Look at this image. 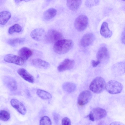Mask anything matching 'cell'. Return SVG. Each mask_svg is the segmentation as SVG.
Wrapping results in <instances>:
<instances>
[{
  "instance_id": "obj_1",
  "label": "cell",
  "mask_w": 125,
  "mask_h": 125,
  "mask_svg": "<svg viewBox=\"0 0 125 125\" xmlns=\"http://www.w3.org/2000/svg\"><path fill=\"white\" fill-rule=\"evenodd\" d=\"M73 45L71 40L62 39L54 44L53 49L54 52L59 54H63L68 52Z\"/></svg>"
},
{
  "instance_id": "obj_2",
  "label": "cell",
  "mask_w": 125,
  "mask_h": 125,
  "mask_svg": "<svg viewBox=\"0 0 125 125\" xmlns=\"http://www.w3.org/2000/svg\"><path fill=\"white\" fill-rule=\"evenodd\" d=\"M106 84L104 79L102 77H97L91 83L89 86L90 89L94 93L99 94L105 89Z\"/></svg>"
},
{
  "instance_id": "obj_3",
  "label": "cell",
  "mask_w": 125,
  "mask_h": 125,
  "mask_svg": "<svg viewBox=\"0 0 125 125\" xmlns=\"http://www.w3.org/2000/svg\"><path fill=\"white\" fill-rule=\"evenodd\" d=\"M123 88L122 84L119 82L114 80L109 81L106 84L105 89L109 93L112 94H119Z\"/></svg>"
},
{
  "instance_id": "obj_4",
  "label": "cell",
  "mask_w": 125,
  "mask_h": 125,
  "mask_svg": "<svg viewBox=\"0 0 125 125\" xmlns=\"http://www.w3.org/2000/svg\"><path fill=\"white\" fill-rule=\"evenodd\" d=\"M45 38L48 42L55 44L58 41L63 39V36L59 32L51 29L49 30L46 34Z\"/></svg>"
},
{
  "instance_id": "obj_5",
  "label": "cell",
  "mask_w": 125,
  "mask_h": 125,
  "mask_svg": "<svg viewBox=\"0 0 125 125\" xmlns=\"http://www.w3.org/2000/svg\"><path fill=\"white\" fill-rule=\"evenodd\" d=\"M88 21V18L86 16L80 15L75 19L74 23V26L78 31H83L86 28Z\"/></svg>"
},
{
  "instance_id": "obj_6",
  "label": "cell",
  "mask_w": 125,
  "mask_h": 125,
  "mask_svg": "<svg viewBox=\"0 0 125 125\" xmlns=\"http://www.w3.org/2000/svg\"><path fill=\"white\" fill-rule=\"evenodd\" d=\"M92 96V94L88 90L83 91L79 94L77 99L78 105L82 106L87 103L91 100Z\"/></svg>"
},
{
  "instance_id": "obj_7",
  "label": "cell",
  "mask_w": 125,
  "mask_h": 125,
  "mask_svg": "<svg viewBox=\"0 0 125 125\" xmlns=\"http://www.w3.org/2000/svg\"><path fill=\"white\" fill-rule=\"evenodd\" d=\"M4 60L6 62L20 66L23 65L25 62V61L19 56L12 54H8L6 55L4 58Z\"/></svg>"
},
{
  "instance_id": "obj_8",
  "label": "cell",
  "mask_w": 125,
  "mask_h": 125,
  "mask_svg": "<svg viewBox=\"0 0 125 125\" xmlns=\"http://www.w3.org/2000/svg\"><path fill=\"white\" fill-rule=\"evenodd\" d=\"M3 81L5 85L10 91H14L17 89V82L13 77L9 76H4Z\"/></svg>"
},
{
  "instance_id": "obj_9",
  "label": "cell",
  "mask_w": 125,
  "mask_h": 125,
  "mask_svg": "<svg viewBox=\"0 0 125 125\" xmlns=\"http://www.w3.org/2000/svg\"><path fill=\"white\" fill-rule=\"evenodd\" d=\"M46 34L44 29L41 28H37L31 31L30 36L33 39L39 41L45 38Z\"/></svg>"
},
{
  "instance_id": "obj_10",
  "label": "cell",
  "mask_w": 125,
  "mask_h": 125,
  "mask_svg": "<svg viewBox=\"0 0 125 125\" xmlns=\"http://www.w3.org/2000/svg\"><path fill=\"white\" fill-rule=\"evenodd\" d=\"M74 64L75 62L73 60L65 59L58 65V70L59 72H62L72 69L74 67Z\"/></svg>"
},
{
  "instance_id": "obj_11",
  "label": "cell",
  "mask_w": 125,
  "mask_h": 125,
  "mask_svg": "<svg viewBox=\"0 0 125 125\" xmlns=\"http://www.w3.org/2000/svg\"><path fill=\"white\" fill-rule=\"evenodd\" d=\"M10 103L11 105L20 114L22 115L26 114V110L25 106L18 100L12 99L11 100Z\"/></svg>"
},
{
  "instance_id": "obj_12",
  "label": "cell",
  "mask_w": 125,
  "mask_h": 125,
  "mask_svg": "<svg viewBox=\"0 0 125 125\" xmlns=\"http://www.w3.org/2000/svg\"><path fill=\"white\" fill-rule=\"evenodd\" d=\"M17 73L25 80L31 83H34V77L25 69L20 68L18 69Z\"/></svg>"
},
{
  "instance_id": "obj_13",
  "label": "cell",
  "mask_w": 125,
  "mask_h": 125,
  "mask_svg": "<svg viewBox=\"0 0 125 125\" xmlns=\"http://www.w3.org/2000/svg\"><path fill=\"white\" fill-rule=\"evenodd\" d=\"M96 57L97 60L100 62L108 60L109 58V54L107 48L104 46L101 47L97 53Z\"/></svg>"
},
{
  "instance_id": "obj_14",
  "label": "cell",
  "mask_w": 125,
  "mask_h": 125,
  "mask_svg": "<svg viewBox=\"0 0 125 125\" xmlns=\"http://www.w3.org/2000/svg\"><path fill=\"white\" fill-rule=\"evenodd\" d=\"M94 39V36L93 33H87L82 38L80 41L81 44L83 47L88 46L93 42Z\"/></svg>"
},
{
  "instance_id": "obj_15",
  "label": "cell",
  "mask_w": 125,
  "mask_h": 125,
  "mask_svg": "<svg viewBox=\"0 0 125 125\" xmlns=\"http://www.w3.org/2000/svg\"><path fill=\"white\" fill-rule=\"evenodd\" d=\"M18 54L19 56L25 61L32 55L33 51L30 49L24 47L19 50Z\"/></svg>"
},
{
  "instance_id": "obj_16",
  "label": "cell",
  "mask_w": 125,
  "mask_h": 125,
  "mask_svg": "<svg viewBox=\"0 0 125 125\" xmlns=\"http://www.w3.org/2000/svg\"><path fill=\"white\" fill-rule=\"evenodd\" d=\"M95 120H98L105 117L107 115V112L104 109L100 108H94L92 111Z\"/></svg>"
},
{
  "instance_id": "obj_17",
  "label": "cell",
  "mask_w": 125,
  "mask_h": 125,
  "mask_svg": "<svg viewBox=\"0 0 125 125\" xmlns=\"http://www.w3.org/2000/svg\"><path fill=\"white\" fill-rule=\"evenodd\" d=\"M32 62L35 67L40 69H47L50 66V65L48 62L39 58L33 59Z\"/></svg>"
},
{
  "instance_id": "obj_18",
  "label": "cell",
  "mask_w": 125,
  "mask_h": 125,
  "mask_svg": "<svg viewBox=\"0 0 125 125\" xmlns=\"http://www.w3.org/2000/svg\"><path fill=\"white\" fill-rule=\"evenodd\" d=\"M100 32L101 35L106 38L110 37L112 35V31L109 28L107 23L105 22H104L102 23Z\"/></svg>"
},
{
  "instance_id": "obj_19",
  "label": "cell",
  "mask_w": 125,
  "mask_h": 125,
  "mask_svg": "<svg viewBox=\"0 0 125 125\" xmlns=\"http://www.w3.org/2000/svg\"><path fill=\"white\" fill-rule=\"evenodd\" d=\"M82 2V0H68L67 1V7L70 10L75 11L79 8Z\"/></svg>"
},
{
  "instance_id": "obj_20",
  "label": "cell",
  "mask_w": 125,
  "mask_h": 125,
  "mask_svg": "<svg viewBox=\"0 0 125 125\" xmlns=\"http://www.w3.org/2000/svg\"><path fill=\"white\" fill-rule=\"evenodd\" d=\"M11 16L10 13L7 11H3L0 13V24L3 25L6 24Z\"/></svg>"
},
{
  "instance_id": "obj_21",
  "label": "cell",
  "mask_w": 125,
  "mask_h": 125,
  "mask_svg": "<svg viewBox=\"0 0 125 125\" xmlns=\"http://www.w3.org/2000/svg\"><path fill=\"white\" fill-rule=\"evenodd\" d=\"M57 11L53 8H49L44 13L43 15V19L45 20H49L55 17L57 14Z\"/></svg>"
},
{
  "instance_id": "obj_22",
  "label": "cell",
  "mask_w": 125,
  "mask_h": 125,
  "mask_svg": "<svg viewBox=\"0 0 125 125\" xmlns=\"http://www.w3.org/2000/svg\"><path fill=\"white\" fill-rule=\"evenodd\" d=\"M36 93L40 98L43 100L50 99L52 97L51 94L41 89H38Z\"/></svg>"
},
{
  "instance_id": "obj_23",
  "label": "cell",
  "mask_w": 125,
  "mask_h": 125,
  "mask_svg": "<svg viewBox=\"0 0 125 125\" xmlns=\"http://www.w3.org/2000/svg\"><path fill=\"white\" fill-rule=\"evenodd\" d=\"M62 88L63 89L68 93H71L75 90L76 86L73 83L71 82H66L63 84Z\"/></svg>"
},
{
  "instance_id": "obj_24",
  "label": "cell",
  "mask_w": 125,
  "mask_h": 125,
  "mask_svg": "<svg viewBox=\"0 0 125 125\" xmlns=\"http://www.w3.org/2000/svg\"><path fill=\"white\" fill-rule=\"evenodd\" d=\"M24 39L23 38L10 39L8 40L7 43L10 45L15 47L18 45L23 43L24 41Z\"/></svg>"
},
{
  "instance_id": "obj_25",
  "label": "cell",
  "mask_w": 125,
  "mask_h": 125,
  "mask_svg": "<svg viewBox=\"0 0 125 125\" xmlns=\"http://www.w3.org/2000/svg\"><path fill=\"white\" fill-rule=\"evenodd\" d=\"M22 28L18 24H15L10 27L8 30V32L10 34L15 32L19 33L21 32Z\"/></svg>"
},
{
  "instance_id": "obj_26",
  "label": "cell",
  "mask_w": 125,
  "mask_h": 125,
  "mask_svg": "<svg viewBox=\"0 0 125 125\" xmlns=\"http://www.w3.org/2000/svg\"><path fill=\"white\" fill-rule=\"evenodd\" d=\"M10 117V113L7 111L2 110L0 112V119L1 120L6 121L9 120Z\"/></svg>"
},
{
  "instance_id": "obj_27",
  "label": "cell",
  "mask_w": 125,
  "mask_h": 125,
  "mask_svg": "<svg viewBox=\"0 0 125 125\" xmlns=\"http://www.w3.org/2000/svg\"><path fill=\"white\" fill-rule=\"evenodd\" d=\"M52 122L49 118L45 116L42 117L41 119L39 125H51Z\"/></svg>"
},
{
  "instance_id": "obj_28",
  "label": "cell",
  "mask_w": 125,
  "mask_h": 125,
  "mask_svg": "<svg viewBox=\"0 0 125 125\" xmlns=\"http://www.w3.org/2000/svg\"><path fill=\"white\" fill-rule=\"evenodd\" d=\"M99 1V0H87L86 1L85 5L88 7H91L98 4Z\"/></svg>"
},
{
  "instance_id": "obj_29",
  "label": "cell",
  "mask_w": 125,
  "mask_h": 125,
  "mask_svg": "<svg viewBox=\"0 0 125 125\" xmlns=\"http://www.w3.org/2000/svg\"><path fill=\"white\" fill-rule=\"evenodd\" d=\"M62 125H71V122L69 118L67 117L63 118L62 121Z\"/></svg>"
},
{
  "instance_id": "obj_30",
  "label": "cell",
  "mask_w": 125,
  "mask_h": 125,
  "mask_svg": "<svg viewBox=\"0 0 125 125\" xmlns=\"http://www.w3.org/2000/svg\"><path fill=\"white\" fill-rule=\"evenodd\" d=\"M121 40L122 42L125 44V27L121 34Z\"/></svg>"
},
{
  "instance_id": "obj_31",
  "label": "cell",
  "mask_w": 125,
  "mask_h": 125,
  "mask_svg": "<svg viewBox=\"0 0 125 125\" xmlns=\"http://www.w3.org/2000/svg\"><path fill=\"white\" fill-rule=\"evenodd\" d=\"M100 62L98 60L97 61L93 60L92 61L91 63L92 66L93 67H95L97 66Z\"/></svg>"
},
{
  "instance_id": "obj_32",
  "label": "cell",
  "mask_w": 125,
  "mask_h": 125,
  "mask_svg": "<svg viewBox=\"0 0 125 125\" xmlns=\"http://www.w3.org/2000/svg\"><path fill=\"white\" fill-rule=\"evenodd\" d=\"M88 116L90 120L91 121H94L95 120L94 116L93 113L92 111L90 112Z\"/></svg>"
},
{
  "instance_id": "obj_33",
  "label": "cell",
  "mask_w": 125,
  "mask_h": 125,
  "mask_svg": "<svg viewBox=\"0 0 125 125\" xmlns=\"http://www.w3.org/2000/svg\"><path fill=\"white\" fill-rule=\"evenodd\" d=\"M109 125H125L120 122L115 121L111 123Z\"/></svg>"
},
{
  "instance_id": "obj_34",
  "label": "cell",
  "mask_w": 125,
  "mask_h": 125,
  "mask_svg": "<svg viewBox=\"0 0 125 125\" xmlns=\"http://www.w3.org/2000/svg\"><path fill=\"white\" fill-rule=\"evenodd\" d=\"M14 1L15 2L17 3H18L19 2L21 1H22V0H15Z\"/></svg>"
}]
</instances>
